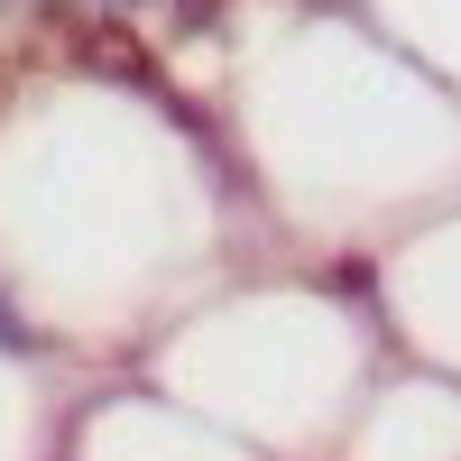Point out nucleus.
I'll return each mask as SVG.
<instances>
[{"instance_id":"obj_1","label":"nucleus","mask_w":461,"mask_h":461,"mask_svg":"<svg viewBox=\"0 0 461 461\" xmlns=\"http://www.w3.org/2000/svg\"><path fill=\"white\" fill-rule=\"evenodd\" d=\"M56 19V0H0V47H10L19 28H47Z\"/></svg>"},{"instance_id":"obj_2","label":"nucleus","mask_w":461,"mask_h":461,"mask_svg":"<svg viewBox=\"0 0 461 461\" xmlns=\"http://www.w3.org/2000/svg\"><path fill=\"white\" fill-rule=\"evenodd\" d=\"M0 351H37V323L19 314V295L0 286Z\"/></svg>"}]
</instances>
